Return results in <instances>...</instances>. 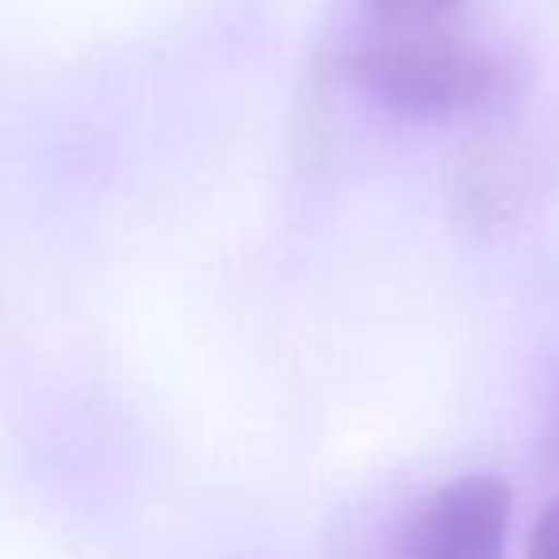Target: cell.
<instances>
[{
    "label": "cell",
    "mask_w": 559,
    "mask_h": 559,
    "mask_svg": "<svg viewBox=\"0 0 559 559\" xmlns=\"http://www.w3.org/2000/svg\"><path fill=\"white\" fill-rule=\"evenodd\" d=\"M357 88L383 111L414 123L479 116L513 93L506 55L449 32H368L349 58Z\"/></svg>",
    "instance_id": "obj_1"
},
{
    "label": "cell",
    "mask_w": 559,
    "mask_h": 559,
    "mask_svg": "<svg viewBox=\"0 0 559 559\" xmlns=\"http://www.w3.org/2000/svg\"><path fill=\"white\" fill-rule=\"evenodd\" d=\"M464 0H365L372 32H449Z\"/></svg>",
    "instance_id": "obj_3"
},
{
    "label": "cell",
    "mask_w": 559,
    "mask_h": 559,
    "mask_svg": "<svg viewBox=\"0 0 559 559\" xmlns=\"http://www.w3.org/2000/svg\"><path fill=\"white\" fill-rule=\"evenodd\" d=\"M510 533L513 487L495 472H464L406 510L388 559H506Z\"/></svg>",
    "instance_id": "obj_2"
},
{
    "label": "cell",
    "mask_w": 559,
    "mask_h": 559,
    "mask_svg": "<svg viewBox=\"0 0 559 559\" xmlns=\"http://www.w3.org/2000/svg\"><path fill=\"white\" fill-rule=\"evenodd\" d=\"M521 559H559V495L533 518Z\"/></svg>",
    "instance_id": "obj_4"
},
{
    "label": "cell",
    "mask_w": 559,
    "mask_h": 559,
    "mask_svg": "<svg viewBox=\"0 0 559 559\" xmlns=\"http://www.w3.org/2000/svg\"><path fill=\"white\" fill-rule=\"evenodd\" d=\"M540 456L548 472H559V365L548 376V391L540 403Z\"/></svg>",
    "instance_id": "obj_5"
}]
</instances>
